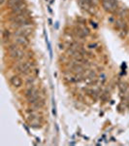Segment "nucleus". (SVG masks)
Wrapping results in <instances>:
<instances>
[{
    "instance_id": "f257e3e1",
    "label": "nucleus",
    "mask_w": 129,
    "mask_h": 146,
    "mask_svg": "<svg viewBox=\"0 0 129 146\" xmlns=\"http://www.w3.org/2000/svg\"><path fill=\"white\" fill-rule=\"evenodd\" d=\"M8 52L11 58L16 60H20L22 58H23V56H24V52H23L22 49L20 48L18 44H16L15 42L8 46Z\"/></svg>"
},
{
    "instance_id": "f03ea898",
    "label": "nucleus",
    "mask_w": 129,
    "mask_h": 146,
    "mask_svg": "<svg viewBox=\"0 0 129 146\" xmlns=\"http://www.w3.org/2000/svg\"><path fill=\"white\" fill-rule=\"evenodd\" d=\"M13 36H14V42L16 44H18V46H20L22 48H26L29 45V39H28L27 36L22 34L20 29L15 30L13 32Z\"/></svg>"
},
{
    "instance_id": "7ed1b4c3",
    "label": "nucleus",
    "mask_w": 129,
    "mask_h": 146,
    "mask_svg": "<svg viewBox=\"0 0 129 146\" xmlns=\"http://www.w3.org/2000/svg\"><path fill=\"white\" fill-rule=\"evenodd\" d=\"M27 122L30 127L34 129H38L42 126V116L36 112H32L31 114L28 115Z\"/></svg>"
},
{
    "instance_id": "20e7f679",
    "label": "nucleus",
    "mask_w": 129,
    "mask_h": 146,
    "mask_svg": "<svg viewBox=\"0 0 129 146\" xmlns=\"http://www.w3.org/2000/svg\"><path fill=\"white\" fill-rule=\"evenodd\" d=\"M18 71L22 75H28L31 72V65L27 62H20L17 64Z\"/></svg>"
},
{
    "instance_id": "39448f33",
    "label": "nucleus",
    "mask_w": 129,
    "mask_h": 146,
    "mask_svg": "<svg viewBox=\"0 0 129 146\" xmlns=\"http://www.w3.org/2000/svg\"><path fill=\"white\" fill-rule=\"evenodd\" d=\"M11 11H12V14H13V15H18V14L26 11V4L22 1V3H20L18 5L11 8Z\"/></svg>"
},
{
    "instance_id": "423d86ee",
    "label": "nucleus",
    "mask_w": 129,
    "mask_h": 146,
    "mask_svg": "<svg viewBox=\"0 0 129 146\" xmlns=\"http://www.w3.org/2000/svg\"><path fill=\"white\" fill-rule=\"evenodd\" d=\"M10 83L14 88L18 89V88H20L22 85V80L20 78L18 75H14L10 78Z\"/></svg>"
},
{
    "instance_id": "0eeeda50",
    "label": "nucleus",
    "mask_w": 129,
    "mask_h": 146,
    "mask_svg": "<svg viewBox=\"0 0 129 146\" xmlns=\"http://www.w3.org/2000/svg\"><path fill=\"white\" fill-rule=\"evenodd\" d=\"M10 31L8 29H3L1 31V37H2V43L3 44H8L9 41H10Z\"/></svg>"
},
{
    "instance_id": "6e6552de",
    "label": "nucleus",
    "mask_w": 129,
    "mask_h": 146,
    "mask_svg": "<svg viewBox=\"0 0 129 146\" xmlns=\"http://www.w3.org/2000/svg\"><path fill=\"white\" fill-rule=\"evenodd\" d=\"M32 105V107L33 108H35V109H41L42 107L45 105V100H44V98H38L35 102L33 103V104H31Z\"/></svg>"
},
{
    "instance_id": "1a4fd4ad",
    "label": "nucleus",
    "mask_w": 129,
    "mask_h": 146,
    "mask_svg": "<svg viewBox=\"0 0 129 146\" xmlns=\"http://www.w3.org/2000/svg\"><path fill=\"white\" fill-rule=\"evenodd\" d=\"M127 32H128V25H127V23L124 22L122 27H121V29L118 31L119 37H121V38H125V36H126V34H127Z\"/></svg>"
},
{
    "instance_id": "9d476101",
    "label": "nucleus",
    "mask_w": 129,
    "mask_h": 146,
    "mask_svg": "<svg viewBox=\"0 0 129 146\" xmlns=\"http://www.w3.org/2000/svg\"><path fill=\"white\" fill-rule=\"evenodd\" d=\"M74 32H75V34L79 37V38H84V37H86V35L84 32V30L82 29L79 25H77V27L74 28Z\"/></svg>"
},
{
    "instance_id": "9b49d317",
    "label": "nucleus",
    "mask_w": 129,
    "mask_h": 146,
    "mask_svg": "<svg viewBox=\"0 0 129 146\" xmlns=\"http://www.w3.org/2000/svg\"><path fill=\"white\" fill-rule=\"evenodd\" d=\"M23 0H8V2H7V6L9 7V8H13V7L18 5L20 3H22Z\"/></svg>"
},
{
    "instance_id": "f8f14e48",
    "label": "nucleus",
    "mask_w": 129,
    "mask_h": 146,
    "mask_svg": "<svg viewBox=\"0 0 129 146\" xmlns=\"http://www.w3.org/2000/svg\"><path fill=\"white\" fill-rule=\"evenodd\" d=\"M128 11L126 10V9H120V10H119L118 12V18L119 19H123L124 20V17H125V16H128Z\"/></svg>"
},
{
    "instance_id": "ddd939ff",
    "label": "nucleus",
    "mask_w": 129,
    "mask_h": 146,
    "mask_svg": "<svg viewBox=\"0 0 129 146\" xmlns=\"http://www.w3.org/2000/svg\"><path fill=\"white\" fill-rule=\"evenodd\" d=\"M86 94H88V96H91V98H94V100L97 98V93L93 90V89H86Z\"/></svg>"
},
{
    "instance_id": "4468645a",
    "label": "nucleus",
    "mask_w": 129,
    "mask_h": 146,
    "mask_svg": "<svg viewBox=\"0 0 129 146\" xmlns=\"http://www.w3.org/2000/svg\"><path fill=\"white\" fill-rule=\"evenodd\" d=\"M98 80H99L100 83H101V84H104L105 82L107 81V75H106V73H104V72L100 73L99 76H98Z\"/></svg>"
},
{
    "instance_id": "2eb2a0df",
    "label": "nucleus",
    "mask_w": 129,
    "mask_h": 146,
    "mask_svg": "<svg viewBox=\"0 0 129 146\" xmlns=\"http://www.w3.org/2000/svg\"><path fill=\"white\" fill-rule=\"evenodd\" d=\"M88 47L90 50H95V49H97L98 47H99V44H98L97 42H91V43L88 44Z\"/></svg>"
},
{
    "instance_id": "dca6fc26",
    "label": "nucleus",
    "mask_w": 129,
    "mask_h": 146,
    "mask_svg": "<svg viewBox=\"0 0 129 146\" xmlns=\"http://www.w3.org/2000/svg\"><path fill=\"white\" fill-rule=\"evenodd\" d=\"M34 81H35V78H34V77H29V78H27V79H26V83H27L28 85L34 84Z\"/></svg>"
},
{
    "instance_id": "f3484780",
    "label": "nucleus",
    "mask_w": 129,
    "mask_h": 146,
    "mask_svg": "<svg viewBox=\"0 0 129 146\" xmlns=\"http://www.w3.org/2000/svg\"><path fill=\"white\" fill-rule=\"evenodd\" d=\"M7 2H8V0H0V5L4 6L7 3Z\"/></svg>"
},
{
    "instance_id": "a211bd4d",
    "label": "nucleus",
    "mask_w": 129,
    "mask_h": 146,
    "mask_svg": "<svg viewBox=\"0 0 129 146\" xmlns=\"http://www.w3.org/2000/svg\"><path fill=\"white\" fill-rule=\"evenodd\" d=\"M108 21H109V23H115V22H116V20H115L114 17H110Z\"/></svg>"
},
{
    "instance_id": "6ab92c4d",
    "label": "nucleus",
    "mask_w": 129,
    "mask_h": 146,
    "mask_svg": "<svg viewBox=\"0 0 129 146\" xmlns=\"http://www.w3.org/2000/svg\"><path fill=\"white\" fill-rule=\"evenodd\" d=\"M91 25H92V27H97V25H96V23H94V22H92V21H91Z\"/></svg>"
},
{
    "instance_id": "aec40b11",
    "label": "nucleus",
    "mask_w": 129,
    "mask_h": 146,
    "mask_svg": "<svg viewBox=\"0 0 129 146\" xmlns=\"http://www.w3.org/2000/svg\"><path fill=\"white\" fill-rule=\"evenodd\" d=\"M93 1H94V3H96V2H97L98 0H93Z\"/></svg>"
},
{
    "instance_id": "412c9836",
    "label": "nucleus",
    "mask_w": 129,
    "mask_h": 146,
    "mask_svg": "<svg viewBox=\"0 0 129 146\" xmlns=\"http://www.w3.org/2000/svg\"><path fill=\"white\" fill-rule=\"evenodd\" d=\"M128 19H129V13H128Z\"/></svg>"
}]
</instances>
